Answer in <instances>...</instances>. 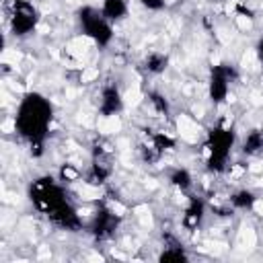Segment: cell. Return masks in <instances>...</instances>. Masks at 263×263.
Listing matches in <instances>:
<instances>
[{
  "mask_svg": "<svg viewBox=\"0 0 263 263\" xmlns=\"http://www.w3.org/2000/svg\"><path fill=\"white\" fill-rule=\"evenodd\" d=\"M51 123V105L45 97L39 92H29L21 99L16 117H14V129L21 138H25L29 144L45 142L47 129Z\"/></svg>",
  "mask_w": 263,
  "mask_h": 263,
  "instance_id": "1",
  "label": "cell"
},
{
  "mask_svg": "<svg viewBox=\"0 0 263 263\" xmlns=\"http://www.w3.org/2000/svg\"><path fill=\"white\" fill-rule=\"evenodd\" d=\"M232 144H234V132L230 127H216L210 132L205 142V154H208V168L212 173H222L228 168Z\"/></svg>",
  "mask_w": 263,
  "mask_h": 263,
  "instance_id": "2",
  "label": "cell"
},
{
  "mask_svg": "<svg viewBox=\"0 0 263 263\" xmlns=\"http://www.w3.org/2000/svg\"><path fill=\"white\" fill-rule=\"evenodd\" d=\"M31 201H33L37 212L49 216L53 210L64 205L68 199H66V191L51 177H43V179L33 181V185H31Z\"/></svg>",
  "mask_w": 263,
  "mask_h": 263,
  "instance_id": "3",
  "label": "cell"
},
{
  "mask_svg": "<svg viewBox=\"0 0 263 263\" xmlns=\"http://www.w3.org/2000/svg\"><path fill=\"white\" fill-rule=\"evenodd\" d=\"M78 21H80V29L82 33L92 39L97 45L105 47L111 43L113 39V25L111 21H107L101 12V8L95 6H84L78 10Z\"/></svg>",
  "mask_w": 263,
  "mask_h": 263,
  "instance_id": "4",
  "label": "cell"
},
{
  "mask_svg": "<svg viewBox=\"0 0 263 263\" xmlns=\"http://www.w3.org/2000/svg\"><path fill=\"white\" fill-rule=\"evenodd\" d=\"M6 23L16 37H25L35 31L39 12L29 0H10L6 4Z\"/></svg>",
  "mask_w": 263,
  "mask_h": 263,
  "instance_id": "5",
  "label": "cell"
},
{
  "mask_svg": "<svg viewBox=\"0 0 263 263\" xmlns=\"http://www.w3.org/2000/svg\"><path fill=\"white\" fill-rule=\"evenodd\" d=\"M236 78H238V72H236L234 66H230V64L214 66V70L210 74V80H208V92H210V99H212L214 105H220L228 99L230 86Z\"/></svg>",
  "mask_w": 263,
  "mask_h": 263,
  "instance_id": "6",
  "label": "cell"
},
{
  "mask_svg": "<svg viewBox=\"0 0 263 263\" xmlns=\"http://www.w3.org/2000/svg\"><path fill=\"white\" fill-rule=\"evenodd\" d=\"M117 224H119V216L111 210V208H101L95 218H92V226H90V232L97 236V238H109L113 236V232L117 230Z\"/></svg>",
  "mask_w": 263,
  "mask_h": 263,
  "instance_id": "7",
  "label": "cell"
},
{
  "mask_svg": "<svg viewBox=\"0 0 263 263\" xmlns=\"http://www.w3.org/2000/svg\"><path fill=\"white\" fill-rule=\"evenodd\" d=\"M123 109V99L121 92L115 84H105L101 88V99H99V113L103 117H113Z\"/></svg>",
  "mask_w": 263,
  "mask_h": 263,
  "instance_id": "8",
  "label": "cell"
},
{
  "mask_svg": "<svg viewBox=\"0 0 263 263\" xmlns=\"http://www.w3.org/2000/svg\"><path fill=\"white\" fill-rule=\"evenodd\" d=\"M205 216V203L199 197H189L187 208L183 212V228L185 230H197Z\"/></svg>",
  "mask_w": 263,
  "mask_h": 263,
  "instance_id": "9",
  "label": "cell"
},
{
  "mask_svg": "<svg viewBox=\"0 0 263 263\" xmlns=\"http://www.w3.org/2000/svg\"><path fill=\"white\" fill-rule=\"evenodd\" d=\"M101 12L111 23L121 21L127 14V2L125 0H103L101 2Z\"/></svg>",
  "mask_w": 263,
  "mask_h": 263,
  "instance_id": "10",
  "label": "cell"
},
{
  "mask_svg": "<svg viewBox=\"0 0 263 263\" xmlns=\"http://www.w3.org/2000/svg\"><path fill=\"white\" fill-rule=\"evenodd\" d=\"M168 66V55L162 53V51H150L146 58H144V70L148 74H162Z\"/></svg>",
  "mask_w": 263,
  "mask_h": 263,
  "instance_id": "11",
  "label": "cell"
},
{
  "mask_svg": "<svg viewBox=\"0 0 263 263\" xmlns=\"http://www.w3.org/2000/svg\"><path fill=\"white\" fill-rule=\"evenodd\" d=\"M242 152L247 156H257L263 152V129H251L242 140Z\"/></svg>",
  "mask_w": 263,
  "mask_h": 263,
  "instance_id": "12",
  "label": "cell"
},
{
  "mask_svg": "<svg viewBox=\"0 0 263 263\" xmlns=\"http://www.w3.org/2000/svg\"><path fill=\"white\" fill-rule=\"evenodd\" d=\"M230 205L234 210H253L257 205V195L251 189H238L230 195Z\"/></svg>",
  "mask_w": 263,
  "mask_h": 263,
  "instance_id": "13",
  "label": "cell"
},
{
  "mask_svg": "<svg viewBox=\"0 0 263 263\" xmlns=\"http://www.w3.org/2000/svg\"><path fill=\"white\" fill-rule=\"evenodd\" d=\"M168 181H171V185H173L175 189H179V191H189V189L193 187V177H191V173H189L187 168H181V166H177V168L171 171Z\"/></svg>",
  "mask_w": 263,
  "mask_h": 263,
  "instance_id": "14",
  "label": "cell"
},
{
  "mask_svg": "<svg viewBox=\"0 0 263 263\" xmlns=\"http://www.w3.org/2000/svg\"><path fill=\"white\" fill-rule=\"evenodd\" d=\"M148 103L152 105V109H154L158 115H162V117L168 115V103H166V99H164L160 92H150V95H148Z\"/></svg>",
  "mask_w": 263,
  "mask_h": 263,
  "instance_id": "15",
  "label": "cell"
},
{
  "mask_svg": "<svg viewBox=\"0 0 263 263\" xmlns=\"http://www.w3.org/2000/svg\"><path fill=\"white\" fill-rule=\"evenodd\" d=\"M78 179H80V171L74 168L72 164H64V166L60 168V181H64V183H74V181H78Z\"/></svg>",
  "mask_w": 263,
  "mask_h": 263,
  "instance_id": "16",
  "label": "cell"
},
{
  "mask_svg": "<svg viewBox=\"0 0 263 263\" xmlns=\"http://www.w3.org/2000/svg\"><path fill=\"white\" fill-rule=\"evenodd\" d=\"M140 4H142L146 10L156 12V10H162V8L166 6V0H140Z\"/></svg>",
  "mask_w": 263,
  "mask_h": 263,
  "instance_id": "17",
  "label": "cell"
},
{
  "mask_svg": "<svg viewBox=\"0 0 263 263\" xmlns=\"http://www.w3.org/2000/svg\"><path fill=\"white\" fill-rule=\"evenodd\" d=\"M255 53H257L259 62L263 64V37H259V41H257V45H255Z\"/></svg>",
  "mask_w": 263,
  "mask_h": 263,
  "instance_id": "18",
  "label": "cell"
}]
</instances>
